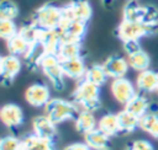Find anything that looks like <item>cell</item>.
Segmentation results:
<instances>
[{
	"label": "cell",
	"mask_w": 158,
	"mask_h": 150,
	"mask_svg": "<svg viewBox=\"0 0 158 150\" xmlns=\"http://www.w3.org/2000/svg\"><path fill=\"white\" fill-rule=\"evenodd\" d=\"M139 119L138 117L133 116L125 108L117 113V120H118V128L120 133H132L139 127Z\"/></svg>",
	"instance_id": "cell-25"
},
{
	"label": "cell",
	"mask_w": 158,
	"mask_h": 150,
	"mask_svg": "<svg viewBox=\"0 0 158 150\" xmlns=\"http://www.w3.org/2000/svg\"><path fill=\"white\" fill-rule=\"evenodd\" d=\"M63 150H93V149H90L85 143H73L65 146Z\"/></svg>",
	"instance_id": "cell-35"
},
{
	"label": "cell",
	"mask_w": 158,
	"mask_h": 150,
	"mask_svg": "<svg viewBox=\"0 0 158 150\" xmlns=\"http://www.w3.org/2000/svg\"><path fill=\"white\" fill-rule=\"evenodd\" d=\"M2 60H4V57L0 54V69H1V65H2Z\"/></svg>",
	"instance_id": "cell-36"
},
{
	"label": "cell",
	"mask_w": 158,
	"mask_h": 150,
	"mask_svg": "<svg viewBox=\"0 0 158 150\" xmlns=\"http://www.w3.org/2000/svg\"><path fill=\"white\" fill-rule=\"evenodd\" d=\"M25 98H26V102L32 107H36V108L44 107L51 100L49 87L42 82L32 84L25 91Z\"/></svg>",
	"instance_id": "cell-10"
},
{
	"label": "cell",
	"mask_w": 158,
	"mask_h": 150,
	"mask_svg": "<svg viewBox=\"0 0 158 150\" xmlns=\"http://www.w3.org/2000/svg\"><path fill=\"white\" fill-rule=\"evenodd\" d=\"M109 139L110 136H107L106 134H104L101 130H99L98 128L84 134V143L93 150H104L107 149L109 145Z\"/></svg>",
	"instance_id": "cell-22"
},
{
	"label": "cell",
	"mask_w": 158,
	"mask_h": 150,
	"mask_svg": "<svg viewBox=\"0 0 158 150\" xmlns=\"http://www.w3.org/2000/svg\"><path fill=\"white\" fill-rule=\"evenodd\" d=\"M46 116L57 125L69 119H75L79 108L72 102L63 98H51L44 106Z\"/></svg>",
	"instance_id": "cell-3"
},
{
	"label": "cell",
	"mask_w": 158,
	"mask_h": 150,
	"mask_svg": "<svg viewBox=\"0 0 158 150\" xmlns=\"http://www.w3.org/2000/svg\"><path fill=\"white\" fill-rule=\"evenodd\" d=\"M47 55V52L44 49V47L35 41L31 43L27 53L23 55V60H25V65L27 66L28 70L31 71H36L38 69H41V64H42V60L43 58Z\"/></svg>",
	"instance_id": "cell-16"
},
{
	"label": "cell",
	"mask_w": 158,
	"mask_h": 150,
	"mask_svg": "<svg viewBox=\"0 0 158 150\" xmlns=\"http://www.w3.org/2000/svg\"><path fill=\"white\" fill-rule=\"evenodd\" d=\"M84 79L86 81H89V82H91V84L101 87L106 82V80L109 79V76H107V74H106L102 64H93L91 66H89L86 69V73H85Z\"/></svg>",
	"instance_id": "cell-28"
},
{
	"label": "cell",
	"mask_w": 158,
	"mask_h": 150,
	"mask_svg": "<svg viewBox=\"0 0 158 150\" xmlns=\"http://www.w3.org/2000/svg\"><path fill=\"white\" fill-rule=\"evenodd\" d=\"M63 18V7L49 2L40 6L32 15V22L44 30H58Z\"/></svg>",
	"instance_id": "cell-4"
},
{
	"label": "cell",
	"mask_w": 158,
	"mask_h": 150,
	"mask_svg": "<svg viewBox=\"0 0 158 150\" xmlns=\"http://www.w3.org/2000/svg\"><path fill=\"white\" fill-rule=\"evenodd\" d=\"M158 31V22H133L122 20L117 26V37L122 41H139L143 37L152 36Z\"/></svg>",
	"instance_id": "cell-2"
},
{
	"label": "cell",
	"mask_w": 158,
	"mask_h": 150,
	"mask_svg": "<svg viewBox=\"0 0 158 150\" xmlns=\"http://www.w3.org/2000/svg\"><path fill=\"white\" fill-rule=\"evenodd\" d=\"M22 140L12 136V135H6L0 139V150H21Z\"/></svg>",
	"instance_id": "cell-32"
},
{
	"label": "cell",
	"mask_w": 158,
	"mask_h": 150,
	"mask_svg": "<svg viewBox=\"0 0 158 150\" xmlns=\"http://www.w3.org/2000/svg\"><path fill=\"white\" fill-rule=\"evenodd\" d=\"M127 150H154V148L149 141L143 140V139H138V140L132 141L128 145Z\"/></svg>",
	"instance_id": "cell-33"
},
{
	"label": "cell",
	"mask_w": 158,
	"mask_h": 150,
	"mask_svg": "<svg viewBox=\"0 0 158 150\" xmlns=\"http://www.w3.org/2000/svg\"><path fill=\"white\" fill-rule=\"evenodd\" d=\"M57 57H58V59L60 61L81 57V43L80 42L62 41L60 47H59V50L57 53Z\"/></svg>",
	"instance_id": "cell-23"
},
{
	"label": "cell",
	"mask_w": 158,
	"mask_h": 150,
	"mask_svg": "<svg viewBox=\"0 0 158 150\" xmlns=\"http://www.w3.org/2000/svg\"><path fill=\"white\" fill-rule=\"evenodd\" d=\"M72 102L79 111H96L100 107V87L85 79L80 80L72 93Z\"/></svg>",
	"instance_id": "cell-1"
},
{
	"label": "cell",
	"mask_w": 158,
	"mask_h": 150,
	"mask_svg": "<svg viewBox=\"0 0 158 150\" xmlns=\"http://www.w3.org/2000/svg\"><path fill=\"white\" fill-rule=\"evenodd\" d=\"M157 92H158V89H157Z\"/></svg>",
	"instance_id": "cell-40"
},
{
	"label": "cell",
	"mask_w": 158,
	"mask_h": 150,
	"mask_svg": "<svg viewBox=\"0 0 158 150\" xmlns=\"http://www.w3.org/2000/svg\"><path fill=\"white\" fill-rule=\"evenodd\" d=\"M139 128L153 138L158 139V114L146 113L139 119Z\"/></svg>",
	"instance_id": "cell-29"
},
{
	"label": "cell",
	"mask_w": 158,
	"mask_h": 150,
	"mask_svg": "<svg viewBox=\"0 0 158 150\" xmlns=\"http://www.w3.org/2000/svg\"><path fill=\"white\" fill-rule=\"evenodd\" d=\"M110 89H111V93L114 98L123 106L127 105L137 93L133 84L126 77L114 79L110 85Z\"/></svg>",
	"instance_id": "cell-9"
},
{
	"label": "cell",
	"mask_w": 158,
	"mask_h": 150,
	"mask_svg": "<svg viewBox=\"0 0 158 150\" xmlns=\"http://www.w3.org/2000/svg\"><path fill=\"white\" fill-rule=\"evenodd\" d=\"M32 129L33 134L37 136L54 141V138L57 136V128L56 124L44 114V116H37L32 120Z\"/></svg>",
	"instance_id": "cell-14"
},
{
	"label": "cell",
	"mask_w": 158,
	"mask_h": 150,
	"mask_svg": "<svg viewBox=\"0 0 158 150\" xmlns=\"http://www.w3.org/2000/svg\"><path fill=\"white\" fill-rule=\"evenodd\" d=\"M0 120L10 129L19 128L23 123V112L20 106L15 103H6L0 108Z\"/></svg>",
	"instance_id": "cell-13"
},
{
	"label": "cell",
	"mask_w": 158,
	"mask_h": 150,
	"mask_svg": "<svg viewBox=\"0 0 158 150\" xmlns=\"http://www.w3.org/2000/svg\"><path fill=\"white\" fill-rule=\"evenodd\" d=\"M30 45H31V42H28L19 32L6 41V47H7L9 53L11 55H16V57H23L27 53Z\"/></svg>",
	"instance_id": "cell-21"
},
{
	"label": "cell",
	"mask_w": 158,
	"mask_h": 150,
	"mask_svg": "<svg viewBox=\"0 0 158 150\" xmlns=\"http://www.w3.org/2000/svg\"><path fill=\"white\" fill-rule=\"evenodd\" d=\"M17 32H19V28L12 20H6L0 17V38L7 41L12 36H15Z\"/></svg>",
	"instance_id": "cell-31"
},
{
	"label": "cell",
	"mask_w": 158,
	"mask_h": 150,
	"mask_svg": "<svg viewBox=\"0 0 158 150\" xmlns=\"http://www.w3.org/2000/svg\"><path fill=\"white\" fill-rule=\"evenodd\" d=\"M122 43H123V49H125L127 55L142 49L141 44H139V41H126V42H122Z\"/></svg>",
	"instance_id": "cell-34"
},
{
	"label": "cell",
	"mask_w": 158,
	"mask_h": 150,
	"mask_svg": "<svg viewBox=\"0 0 158 150\" xmlns=\"http://www.w3.org/2000/svg\"><path fill=\"white\" fill-rule=\"evenodd\" d=\"M36 41L40 42L47 54H54L57 55L60 43H62V37L58 30H44V28H40L37 30V34H36Z\"/></svg>",
	"instance_id": "cell-12"
},
{
	"label": "cell",
	"mask_w": 158,
	"mask_h": 150,
	"mask_svg": "<svg viewBox=\"0 0 158 150\" xmlns=\"http://www.w3.org/2000/svg\"><path fill=\"white\" fill-rule=\"evenodd\" d=\"M102 1H104L105 4H110V2H112L114 0H102Z\"/></svg>",
	"instance_id": "cell-37"
},
{
	"label": "cell",
	"mask_w": 158,
	"mask_h": 150,
	"mask_svg": "<svg viewBox=\"0 0 158 150\" xmlns=\"http://www.w3.org/2000/svg\"><path fill=\"white\" fill-rule=\"evenodd\" d=\"M19 6L12 0H0V17L6 20H15L19 16Z\"/></svg>",
	"instance_id": "cell-30"
},
{
	"label": "cell",
	"mask_w": 158,
	"mask_h": 150,
	"mask_svg": "<svg viewBox=\"0 0 158 150\" xmlns=\"http://www.w3.org/2000/svg\"><path fill=\"white\" fill-rule=\"evenodd\" d=\"M74 124L77 132L81 134H86L98 128V122L95 119V116L93 112L89 111H79L78 116L74 119Z\"/></svg>",
	"instance_id": "cell-20"
},
{
	"label": "cell",
	"mask_w": 158,
	"mask_h": 150,
	"mask_svg": "<svg viewBox=\"0 0 158 150\" xmlns=\"http://www.w3.org/2000/svg\"><path fill=\"white\" fill-rule=\"evenodd\" d=\"M106 74L109 77L114 79H120L125 77L128 70V63L127 59H125L121 55H110L102 64Z\"/></svg>",
	"instance_id": "cell-15"
},
{
	"label": "cell",
	"mask_w": 158,
	"mask_h": 150,
	"mask_svg": "<svg viewBox=\"0 0 158 150\" xmlns=\"http://www.w3.org/2000/svg\"><path fill=\"white\" fill-rule=\"evenodd\" d=\"M63 7L64 17L88 22L93 15V7L88 0H70Z\"/></svg>",
	"instance_id": "cell-8"
},
{
	"label": "cell",
	"mask_w": 158,
	"mask_h": 150,
	"mask_svg": "<svg viewBox=\"0 0 158 150\" xmlns=\"http://www.w3.org/2000/svg\"><path fill=\"white\" fill-rule=\"evenodd\" d=\"M21 60L20 57L16 55H6L4 57L2 65L0 69V84L2 86H9L14 82V80L17 77V75L21 71Z\"/></svg>",
	"instance_id": "cell-11"
},
{
	"label": "cell",
	"mask_w": 158,
	"mask_h": 150,
	"mask_svg": "<svg viewBox=\"0 0 158 150\" xmlns=\"http://www.w3.org/2000/svg\"><path fill=\"white\" fill-rule=\"evenodd\" d=\"M122 20L133 22H158V11L149 5H139L136 1H128L122 10Z\"/></svg>",
	"instance_id": "cell-5"
},
{
	"label": "cell",
	"mask_w": 158,
	"mask_h": 150,
	"mask_svg": "<svg viewBox=\"0 0 158 150\" xmlns=\"http://www.w3.org/2000/svg\"><path fill=\"white\" fill-rule=\"evenodd\" d=\"M88 30V22L79 21V20H73L64 17L58 31L60 33L62 41H68V42H80L86 34Z\"/></svg>",
	"instance_id": "cell-7"
},
{
	"label": "cell",
	"mask_w": 158,
	"mask_h": 150,
	"mask_svg": "<svg viewBox=\"0 0 158 150\" xmlns=\"http://www.w3.org/2000/svg\"><path fill=\"white\" fill-rule=\"evenodd\" d=\"M127 63H128V66L131 69L137 70V71L141 73L143 70L149 69L151 58L147 54V52H144L143 49H141L138 52H135V53L127 55Z\"/></svg>",
	"instance_id": "cell-27"
},
{
	"label": "cell",
	"mask_w": 158,
	"mask_h": 150,
	"mask_svg": "<svg viewBox=\"0 0 158 150\" xmlns=\"http://www.w3.org/2000/svg\"><path fill=\"white\" fill-rule=\"evenodd\" d=\"M130 1H136V0H130Z\"/></svg>",
	"instance_id": "cell-38"
},
{
	"label": "cell",
	"mask_w": 158,
	"mask_h": 150,
	"mask_svg": "<svg viewBox=\"0 0 158 150\" xmlns=\"http://www.w3.org/2000/svg\"><path fill=\"white\" fill-rule=\"evenodd\" d=\"M136 87L141 92H153L158 89V73L147 69L141 71L136 79Z\"/></svg>",
	"instance_id": "cell-18"
},
{
	"label": "cell",
	"mask_w": 158,
	"mask_h": 150,
	"mask_svg": "<svg viewBox=\"0 0 158 150\" xmlns=\"http://www.w3.org/2000/svg\"><path fill=\"white\" fill-rule=\"evenodd\" d=\"M104 150H109V149H104Z\"/></svg>",
	"instance_id": "cell-39"
},
{
	"label": "cell",
	"mask_w": 158,
	"mask_h": 150,
	"mask_svg": "<svg viewBox=\"0 0 158 150\" xmlns=\"http://www.w3.org/2000/svg\"><path fill=\"white\" fill-rule=\"evenodd\" d=\"M98 129L101 130L107 136H114V135L118 134L120 128H118L117 114H114V113L104 114L98 122Z\"/></svg>",
	"instance_id": "cell-26"
},
{
	"label": "cell",
	"mask_w": 158,
	"mask_h": 150,
	"mask_svg": "<svg viewBox=\"0 0 158 150\" xmlns=\"http://www.w3.org/2000/svg\"><path fill=\"white\" fill-rule=\"evenodd\" d=\"M148 107H149L148 98L144 95H141V93H136V96L127 105H125V109L128 111L130 113H132L133 116L138 117V118L143 117L147 113Z\"/></svg>",
	"instance_id": "cell-24"
},
{
	"label": "cell",
	"mask_w": 158,
	"mask_h": 150,
	"mask_svg": "<svg viewBox=\"0 0 158 150\" xmlns=\"http://www.w3.org/2000/svg\"><path fill=\"white\" fill-rule=\"evenodd\" d=\"M60 63H62V69H63V74L65 77L72 79V80H79V81L84 79L88 68L85 65L83 57L64 60Z\"/></svg>",
	"instance_id": "cell-17"
},
{
	"label": "cell",
	"mask_w": 158,
	"mask_h": 150,
	"mask_svg": "<svg viewBox=\"0 0 158 150\" xmlns=\"http://www.w3.org/2000/svg\"><path fill=\"white\" fill-rule=\"evenodd\" d=\"M41 70L44 76L48 79L52 87L57 91H62L64 89V74L62 69V63L54 54H47L41 64Z\"/></svg>",
	"instance_id": "cell-6"
},
{
	"label": "cell",
	"mask_w": 158,
	"mask_h": 150,
	"mask_svg": "<svg viewBox=\"0 0 158 150\" xmlns=\"http://www.w3.org/2000/svg\"><path fill=\"white\" fill-rule=\"evenodd\" d=\"M22 140L21 150H57L54 141L42 139L36 134H28Z\"/></svg>",
	"instance_id": "cell-19"
}]
</instances>
